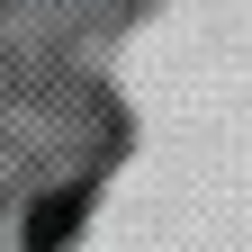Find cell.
<instances>
[{
	"instance_id": "cell-1",
	"label": "cell",
	"mask_w": 252,
	"mask_h": 252,
	"mask_svg": "<svg viewBox=\"0 0 252 252\" xmlns=\"http://www.w3.org/2000/svg\"><path fill=\"white\" fill-rule=\"evenodd\" d=\"M72 225H81V189H63V198H36V225H27V243H36V252H54Z\"/></svg>"
}]
</instances>
